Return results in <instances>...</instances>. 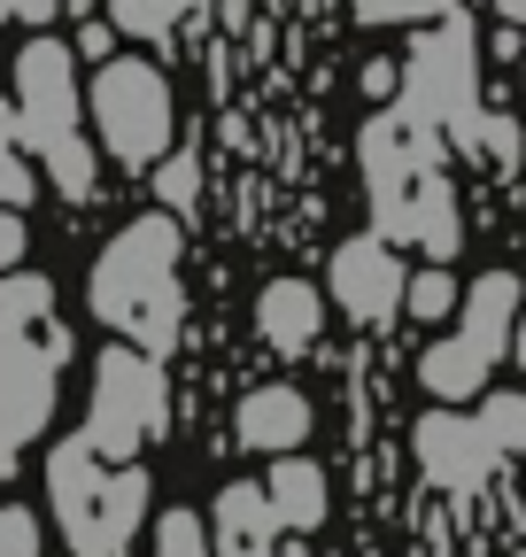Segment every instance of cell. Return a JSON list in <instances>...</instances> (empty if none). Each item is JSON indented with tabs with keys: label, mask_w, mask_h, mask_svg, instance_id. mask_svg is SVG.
<instances>
[{
	"label": "cell",
	"mask_w": 526,
	"mask_h": 557,
	"mask_svg": "<svg viewBox=\"0 0 526 557\" xmlns=\"http://www.w3.org/2000/svg\"><path fill=\"white\" fill-rule=\"evenodd\" d=\"M93 318L148 357L178 341V218H140L116 233V248L93 263Z\"/></svg>",
	"instance_id": "cell-1"
},
{
	"label": "cell",
	"mask_w": 526,
	"mask_h": 557,
	"mask_svg": "<svg viewBox=\"0 0 526 557\" xmlns=\"http://www.w3.org/2000/svg\"><path fill=\"white\" fill-rule=\"evenodd\" d=\"M364 171H372V209L387 240H418L426 256H456V201L441 186V163L426 148V116H372L364 132Z\"/></svg>",
	"instance_id": "cell-2"
},
{
	"label": "cell",
	"mask_w": 526,
	"mask_h": 557,
	"mask_svg": "<svg viewBox=\"0 0 526 557\" xmlns=\"http://www.w3.org/2000/svg\"><path fill=\"white\" fill-rule=\"evenodd\" d=\"M62 325L47 278H0V449H24L54 418V364H62Z\"/></svg>",
	"instance_id": "cell-3"
},
{
	"label": "cell",
	"mask_w": 526,
	"mask_h": 557,
	"mask_svg": "<svg viewBox=\"0 0 526 557\" xmlns=\"http://www.w3.org/2000/svg\"><path fill=\"white\" fill-rule=\"evenodd\" d=\"M47 496H54V527L78 557H124V542L148 519V472L140 465H109L93 457L86 434H71L47 457Z\"/></svg>",
	"instance_id": "cell-4"
},
{
	"label": "cell",
	"mask_w": 526,
	"mask_h": 557,
	"mask_svg": "<svg viewBox=\"0 0 526 557\" xmlns=\"http://www.w3.org/2000/svg\"><path fill=\"white\" fill-rule=\"evenodd\" d=\"M16 139L32 156H47V178L86 201L93 194V148L78 139V54L62 39H32L16 54Z\"/></svg>",
	"instance_id": "cell-5"
},
{
	"label": "cell",
	"mask_w": 526,
	"mask_h": 557,
	"mask_svg": "<svg viewBox=\"0 0 526 557\" xmlns=\"http://www.w3.org/2000/svg\"><path fill=\"white\" fill-rule=\"evenodd\" d=\"M86 109H93V132H101V148H109L116 163L148 171V163L171 156V86H163L155 62H140V54L101 62Z\"/></svg>",
	"instance_id": "cell-6"
},
{
	"label": "cell",
	"mask_w": 526,
	"mask_h": 557,
	"mask_svg": "<svg viewBox=\"0 0 526 557\" xmlns=\"http://www.w3.org/2000/svg\"><path fill=\"white\" fill-rule=\"evenodd\" d=\"M155 426H163V372H155V357L148 348H109V357L93 364V418H86L93 457L132 465V449H140Z\"/></svg>",
	"instance_id": "cell-7"
},
{
	"label": "cell",
	"mask_w": 526,
	"mask_h": 557,
	"mask_svg": "<svg viewBox=\"0 0 526 557\" xmlns=\"http://www.w3.org/2000/svg\"><path fill=\"white\" fill-rule=\"evenodd\" d=\"M411 449H418V472L441 487V496H473V487H488V472L503 465L496 434L480 426V410L465 418L456 403H441V410L418 418V426H411Z\"/></svg>",
	"instance_id": "cell-8"
},
{
	"label": "cell",
	"mask_w": 526,
	"mask_h": 557,
	"mask_svg": "<svg viewBox=\"0 0 526 557\" xmlns=\"http://www.w3.org/2000/svg\"><path fill=\"white\" fill-rule=\"evenodd\" d=\"M325 278H334V302L349 310V318H364V325H379V318H394V310H403V263H394V248L372 233V240H341L334 248V271H325Z\"/></svg>",
	"instance_id": "cell-9"
},
{
	"label": "cell",
	"mask_w": 526,
	"mask_h": 557,
	"mask_svg": "<svg viewBox=\"0 0 526 557\" xmlns=\"http://www.w3.org/2000/svg\"><path fill=\"white\" fill-rule=\"evenodd\" d=\"M526 295H518V271H480L465 302H456V341L473 348L480 364H503L511 357V325H518Z\"/></svg>",
	"instance_id": "cell-10"
},
{
	"label": "cell",
	"mask_w": 526,
	"mask_h": 557,
	"mask_svg": "<svg viewBox=\"0 0 526 557\" xmlns=\"http://www.w3.org/2000/svg\"><path fill=\"white\" fill-rule=\"evenodd\" d=\"M279 542V519H272V496L263 480H233L217 487V511H210V557H272Z\"/></svg>",
	"instance_id": "cell-11"
},
{
	"label": "cell",
	"mask_w": 526,
	"mask_h": 557,
	"mask_svg": "<svg viewBox=\"0 0 526 557\" xmlns=\"http://www.w3.org/2000/svg\"><path fill=\"white\" fill-rule=\"evenodd\" d=\"M233 442H248V449H272V457H295L302 442H310V426H317V410H310V395L302 387H255V395H240V418H233Z\"/></svg>",
	"instance_id": "cell-12"
},
{
	"label": "cell",
	"mask_w": 526,
	"mask_h": 557,
	"mask_svg": "<svg viewBox=\"0 0 526 557\" xmlns=\"http://www.w3.org/2000/svg\"><path fill=\"white\" fill-rule=\"evenodd\" d=\"M255 325H263V341H272L279 357H302V348H317V333H325V295L310 278H272V287L255 295Z\"/></svg>",
	"instance_id": "cell-13"
},
{
	"label": "cell",
	"mask_w": 526,
	"mask_h": 557,
	"mask_svg": "<svg viewBox=\"0 0 526 557\" xmlns=\"http://www.w3.org/2000/svg\"><path fill=\"white\" fill-rule=\"evenodd\" d=\"M263 496H272V519H279V527L317 534V527H325V496H334V487H325V472H317V465L295 449V457H279V465H272Z\"/></svg>",
	"instance_id": "cell-14"
},
{
	"label": "cell",
	"mask_w": 526,
	"mask_h": 557,
	"mask_svg": "<svg viewBox=\"0 0 526 557\" xmlns=\"http://www.w3.org/2000/svg\"><path fill=\"white\" fill-rule=\"evenodd\" d=\"M456 302H465V287H456V278L434 263V271H411L403 278V310L411 318H426V325H441V318H456Z\"/></svg>",
	"instance_id": "cell-15"
},
{
	"label": "cell",
	"mask_w": 526,
	"mask_h": 557,
	"mask_svg": "<svg viewBox=\"0 0 526 557\" xmlns=\"http://www.w3.org/2000/svg\"><path fill=\"white\" fill-rule=\"evenodd\" d=\"M480 426L496 434L503 457H526V395L518 387H488L480 395Z\"/></svg>",
	"instance_id": "cell-16"
},
{
	"label": "cell",
	"mask_w": 526,
	"mask_h": 557,
	"mask_svg": "<svg viewBox=\"0 0 526 557\" xmlns=\"http://www.w3.org/2000/svg\"><path fill=\"white\" fill-rule=\"evenodd\" d=\"M39 194V178H32V163H24V139H16V109L0 101V209H16V201H32Z\"/></svg>",
	"instance_id": "cell-17"
},
{
	"label": "cell",
	"mask_w": 526,
	"mask_h": 557,
	"mask_svg": "<svg viewBox=\"0 0 526 557\" xmlns=\"http://www.w3.org/2000/svg\"><path fill=\"white\" fill-rule=\"evenodd\" d=\"M155 194H163V218H193L202 209V171H193V156H171V163H155Z\"/></svg>",
	"instance_id": "cell-18"
},
{
	"label": "cell",
	"mask_w": 526,
	"mask_h": 557,
	"mask_svg": "<svg viewBox=\"0 0 526 557\" xmlns=\"http://www.w3.org/2000/svg\"><path fill=\"white\" fill-rule=\"evenodd\" d=\"M155 557H210V527L193 511H163L155 519Z\"/></svg>",
	"instance_id": "cell-19"
},
{
	"label": "cell",
	"mask_w": 526,
	"mask_h": 557,
	"mask_svg": "<svg viewBox=\"0 0 526 557\" xmlns=\"http://www.w3.org/2000/svg\"><path fill=\"white\" fill-rule=\"evenodd\" d=\"M364 24H441L456 16V0H356Z\"/></svg>",
	"instance_id": "cell-20"
},
{
	"label": "cell",
	"mask_w": 526,
	"mask_h": 557,
	"mask_svg": "<svg viewBox=\"0 0 526 557\" xmlns=\"http://www.w3.org/2000/svg\"><path fill=\"white\" fill-rule=\"evenodd\" d=\"M109 16L132 32V39H163L178 24V0H109Z\"/></svg>",
	"instance_id": "cell-21"
},
{
	"label": "cell",
	"mask_w": 526,
	"mask_h": 557,
	"mask_svg": "<svg viewBox=\"0 0 526 557\" xmlns=\"http://www.w3.org/2000/svg\"><path fill=\"white\" fill-rule=\"evenodd\" d=\"M0 557H39V519L24 504H0Z\"/></svg>",
	"instance_id": "cell-22"
},
{
	"label": "cell",
	"mask_w": 526,
	"mask_h": 557,
	"mask_svg": "<svg viewBox=\"0 0 526 557\" xmlns=\"http://www.w3.org/2000/svg\"><path fill=\"white\" fill-rule=\"evenodd\" d=\"M24 263V218H16V209H0V278H9Z\"/></svg>",
	"instance_id": "cell-23"
},
{
	"label": "cell",
	"mask_w": 526,
	"mask_h": 557,
	"mask_svg": "<svg viewBox=\"0 0 526 557\" xmlns=\"http://www.w3.org/2000/svg\"><path fill=\"white\" fill-rule=\"evenodd\" d=\"M394 86H403V70H394V62H364V94L372 101H387Z\"/></svg>",
	"instance_id": "cell-24"
},
{
	"label": "cell",
	"mask_w": 526,
	"mask_h": 557,
	"mask_svg": "<svg viewBox=\"0 0 526 557\" xmlns=\"http://www.w3.org/2000/svg\"><path fill=\"white\" fill-rule=\"evenodd\" d=\"M0 9H9V16H24V24H47V16L62 9V0H0Z\"/></svg>",
	"instance_id": "cell-25"
},
{
	"label": "cell",
	"mask_w": 526,
	"mask_h": 557,
	"mask_svg": "<svg viewBox=\"0 0 526 557\" xmlns=\"http://www.w3.org/2000/svg\"><path fill=\"white\" fill-rule=\"evenodd\" d=\"M511 357H518V372H526V310H518V325H511Z\"/></svg>",
	"instance_id": "cell-26"
},
{
	"label": "cell",
	"mask_w": 526,
	"mask_h": 557,
	"mask_svg": "<svg viewBox=\"0 0 526 557\" xmlns=\"http://www.w3.org/2000/svg\"><path fill=\"white\" fill-rule=\"evenodd\" d=\"M496 9H503L511 24H526V0H496Z\"/></svg>",
	"instance_id": "cell-27"
},
{
	"label": "cell",
	"mask_w": 526,
	"mask_h": 557,
	"mask_svg": "<svg viewBox=\"0 0 526 557\" xmlns=\"http://www.w3.org/2000/svg\"><path fill=\"white\" fill-rule=\"evenodd\" d=\"M186 9H202V0H178V16H186Z\"/></svg>",
	"instance_id": "cell-28"
},
{
	"label": "cell",
	"mask_w": 526,
	"mask_h": 557,
	"mask_svg": "<svg viewBox=\"0 0 526 557\" xmlns=\"http://www.w3.org/2000/svg\"><path fill=\"white\" fill-rule=\"evenodd\" d=\"M0 16H9V9H0Z\"/></svg>",
	"instance_id": "cell-29"
}]
</instances>
